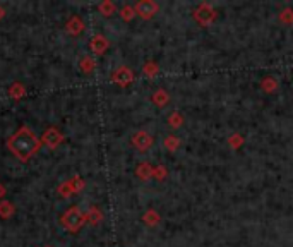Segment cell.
<instances>
[{"mask_svg":"<svg viewBox=\"0 0 293 247\" xmlns=\"http://www.w3.org/2000/svg\"><path fill=\"white\" fill-rule=\"evenodd\" d=\"M45 247H50V246H45Z\"/></svg>","mask_w":293,"mask_h":247,"instance_id":"f546056e","label":"cell"},{"mask_svg":"<svg viewBox=\"0 0 293 247\" xmlns=\"http://www.w3.org/2000/svg\"><path fill=\"white\" fill-rule=\"evenodd\" d=\"M184 115L180 112H172L168 115V119H166V122H168V125L172 129H179V127H182L184 125Z\"/></svg>","mask_w":293,"mask_h":247,"instance_id":"cb8c5ba5","label":"cell"},{"mask_svg":"<svg viewBox=\"0 0 293 247\" xmlns=\"http://www.w3.org/2000/svg\"><path fill=\"white\" fill-rule=\"evenodd\" d=\"M280 88V81H278L274 76H266V78L261 79V89L267 95H273V93L278 91Z\"/></svg>","mask_w":293,"mask_h":247,"instance_id":"4fadbf2b","label":"cell"},{"mask_svg":"<svg viewBox=\"0 0 293 247\" xmlns=\"http://www.w3.org/2000/svg\"><path fill=\"white\" fill-rule=\"evenodd\" d=\"M108 48H110V40H108L105 34L98 33L89 40V50H91L95 55H103Z\"/></svg>","mask_w":293,"mask_h":247,"instance_id":"ba28073f","label":"cell"},{"mask_svg":"<svg viewBox=\"0 0 293 247\" xmlns=\"http://www.w3.org/2000/svg\"><path fill=\"white\" fill-rule=\"evenodd\" d=\"M118 16H120L122 21H125V23L132 21V19L135 17V9H134V5H129V3H125V5L122 7L120 10H118Z\"/></svg>","mask_w":293,"mask_h":247,"instance_id":"603a6c76","label":"cell"},{"mask_svg":"<svg viewBox=\"0 0 293 247\" xmlns=\"http://www.w3.org/2000/svg\"><path fill=\"white\" fill-rule=\"evenodd\" d=\"M160 221H161V215H160L155 208H149V210H146L144 215H142V223H144L146 227H149V228L160 225Z\"/></svg>","mask_w":293,"mask_h":247,"instance_id":"7c38bea8","label":"cell"},{"mask_svg":"<svg viewBox=\"0 0 293 247\" xmlns=\"http://www.w3.org/2000/svg\"><path fill=\"white\" fill-rule=\"evenodd\" d=\"M84 215H86V221L89 225H93V227H96V225H100L103 221V213H101V210L98 206H89V210L84 211Z\"/></svg>","mask_w":293,"mask_h":247,"instance_id":"5bb4252c","label":"cell"},{"mask_svg":"<svg viewBox=\"0 0 293 247\" xmlns=\"http://www.w3.org/2000/svg\"><path fill=\"white\" fill-rule=\"evenodd\" d=\"M153 170H155V166L149 162H141L135 168V177L142 182H148V180L153 179Z\"/></svg>","mask_w":293,"mask_h":247,"instance_id":"8fae6325","label":"cell"},{"mask_svg":"<svg viewBox=\"0 0 293 247\" xmlns=\"http://www.w3.org/2000/svg\"><path fill=\"white\" fill-rule=\"evenodd\" d=\"M9 96L12 100H16V102L23 100L24 96H26V86H24L23 82H19V81L12 82V86L9 88Z\"/></svg>","mask_w":293,"mask_h":247,"instance_id":"2e32d148","label":"cell"},{"mask_svg":"<svg viewBox=\"0 0 293 247\" xmlns=\"http://www.w3.org/2000/svg\"><path fill=\"white\" fill-rule=\"evenodd\" d=\"M134 71L131 67H127V65H120V67H117L111 72V82L117 84L118 88H127V86H131L134 82Z\"/></svg>","mask_w":293,"mask_h":247,"instance_id":"5b68a950","label":"cell"},{"mask_svg":"<svg viewBox=\"0 0 293 247\" xmlns=\"http://www.w3.org/2000/svg\"><path fill=\"white\" fill-rule=\"evenodd\" d=\"M5 196H7V187L3 186L2 182H0V201L5 199Z\"/></svg>","mask_w":293,"mask_h":247,"instance_id":"83f0119b","label":"cell"},{"mask_svg":"<svg viewBox=\"0 0 293 247\" xmlns=\"http://www.w3.org/2000/svg\"><path fill=\"white\" fill-rule=\"evenodd\" d=\"M40 141H41V144L47 146L48 149H57L58 146L65 141V136H64V132H62L60 129L55 127V125H52V127L45 129V132L41 134Z\"/></svg>","mask_w":293,"mask_h":247,"instance_id":"277c9868","label":"cell"},{"mask_svg":"<svg viewBox=\"0 0 293 247\" xmlns=\"http://www.w3.org/2000/svg\"><path fill=\"white\" fill-rule=\"evenodd\" d=\"M5 14H7V12H5V9H3V7L0 5V21H2L3 17H5Z\"/></svg>","mask_w":293,"mask_h":247,"instance_id":"f1b7e54d","label":"cell"},{"mask_svg":"<svg viewBox=\"0 0 293 247\" xmlns=\"http://www.w3.org/2000/svg\"><path fill=\"white\" fill-rule=\"evenodd\" d=\"M278 19H280L281 24H287V26L293 24V9L292 7H285V9L280 12V16H278Z\"/></svg>","mask_w":293,"mask_h":247,"instance_id":"484cf974","label":"cell"},{"mask_svg":"<svg viewBox=\"0 0 293 247\" xmlns=\"http://www.w3.org/2000/svg\"><path fill=\"white\" fill-rule=\"evenodd\" d=\"M180 146H182V141H180V137L175 134H168L165 139H163V148H165L168 153H175Z\"/></svg>","mask_w":293,"mask_h":247,"instance_id":"9a60e30c","label":"cell"},{"mask_svg":"<svg viewBox=\"0 0 293 247\" xmlns=\"http://www.w3.org/2000/svg\"><path fill=\"white\" fill-rule=\"evenodd\" d=\"M131 142H132V146L137 149V151L146 153V151H149V149L153 148V142H155V139H153V136L149 134L148 131L141 129V131H135L134 134H132Z\"/></svg>","mask_w":293,"mask_h":247,"instance_id":"8992f818","label":"cell"},{"mask_svg":"<svg viewBox=\"0 0 293 247\" xmlns=\"http://www.w3.org/2000/svg\"><path fill=\"white\" fill-rule=\"evenodd\" d=\"M158 72H160V65L156 64L155 60H148L144 65H142V74H144L148 79L156 78V76H158Z\"/></svg>","mask_w":293,"mask_h":247,"instance_id":"ffe728a7","label":"cell"},{"mask_svg":"<svg viewBox=\"0 0 293 247\" xmlns=\"http://www.w3.org/2000/svg\"><path fill=\"white\" fill-rule=\"evenodd\" d=\"M192 16H194V19L197 21L199 26L208 27V26H211V24L216 21V17H218V10H216L214 7L211 5V3L201 2V3H199V5L194 9Z\"/></svg>","mask_w":293,"mask_h":247,"instance_id":"3957f363","label":"cell"},{"mask_svg":"<svg viewBox=\"0 0 293 247\" xmlns=\"http://www.w3.org/2000/svg\"><path fill=\"white\" fill-rule=\"evenodd\" d=\"M57 192H58V196L64 197V199H69V197L74 196V191H72V186H71V182H69V180H64V182L58 184Z\"/></svg>","mask_w":293,"mask_h":247,"instance_id":"7402d4cb","label":"cell"},{"mask_svg":"<svg viewBox=\"0 0 293 247\" xmlns=\"http://www.w3.org/2000/svg\"><path fill=\"white\" fill-rule=\"evenodd\" d=\"M69 182H71L74 194H81L82 191L86 189V180L82 179V177H79V175H74L72 179H69Z\"/></svg>","mask_w":293,"mask_h":247,"instance_id":"d4e9b609","label":"cell"},{"mask_svg":"<svg viewBox=\"0 0 293 247\" xmlns=\"http://www.w3.org/2000/svg\"><path fill=\"white\" fill-rule=\"evenodd\" d=\"M170 100H172V96H170V93L166 91L165 88H158L156 91H153L151 95V102L155 103L156 107H160V109H165L170 103Z\"/></svg>","mask_w":293,"mask_h":247,"instance_id":"30bf717a","label":"cell"},{"mask_svg":"<svg viewBox=\"0 0 293 247\" xmlns=\"http://www.w3.org/2000/svg\"><path fill=\"white\" fill-rule=\"evenodd\" d=\"M168 177V168L165 165H156L155 170H153V179H156L158 182H163Z\"/></svg>","mask_w":293,"mask_h":247,"instance_id":"4316f807","label":"cell"},{"mask_svg":"<svg viewBox=\"0 0 293 247\" xmlns=\"http://www.w3.org/2000/svg\"><path fill=\"white\" fill-rule=\"evenodd\" d=\"M14 213H16V206H14L10 201H7V199L0 201V218H3V220H9Z\"/></svg>","mask_w":293,"mask_h":247,"instance_id":"d6986e66","label":"cell"},{"mask_svg":"<svg viewBox=\"0 0 293 247\" xmlns=\"http://www.w3.org/2000/svg\"><path fill=\"white\" fill-rule=\"evenodd\" d=\"M134 9H135V16H139L144 21H149L158 14L160 5L155 2V0H139V2L134 5Z\"/></svg>","mask_w":293,"mask_h":247,"instance_id":"52a82bcc","label":"cell"},{"mask_svg":"<svg viewBox=\"0 0 293 247\" xmlns=\"http://www.w3.org/2000/svg\"><path fill=\"white\" fill-rule=\"evenodd\" d=\"M226 144H228L230 148L235 149V151H237V149H240L243 144H245V137H243L240 132H233V134L230 136L228 139H226Z\"/></svg>","mask_w":293,"mask_h":247,"instance_id":"44dd1931","label":"cell"},{"mask_svg":"<svg viewBox=\"0 0 293 247\" xmlns=\"http://www.w3.org/2000/svg\"><path fill=\"white\" fill-rule=\"evenodd\" d=\"M60 223L67 232L76 234V232L81 230L88 221H86V215H84V211H81V208L71 206L69 210H65L64 215L60 217Z\"/></svg>","mask_w":293,"mask_h":247,"instance_id":"7a4b0ae2","label":"cell"},{"mask_svg":"<svg viewBox=\"0 0 293 247\" xmlns=\"http://www.w3.org/2000/svg\"><path fill=\"white\" fill-rule=\"evenodd\" d=\"M86 29V24L84 21L81 19V16H71L65 23V33L71 34V36H79L82 31Z\"/></svg>","mask_w":293,"mask_h":247,"instance_id":"9c48e42d","label":"cell"},{"mask_svg":"<svg viewBox=\"0 0 293 247\" xmlns=\"http://www.w3.org/2000/svg\"><path fill=\"white\" fill-rule=\"evenodd\" d=\"M98 12L103 17H111L115 12H117V5L111 0H103V2L98 3Z\"/></svg>","mask_w":293,"mask_h":247,"instance_id":"e0dca14e","label":"cell"},{"mask_svg":"<svg viewBox=\"0 0 293 247\" xmlns=\"http://www.w3.org/2000/svg\"><path fill=\"white\" fill-rule=\"evenodd\" d=\"M79 69H81L84 74H91L96 71V60L91 55H84V57L79 60Z\"/></svg>","mask_w":293,"mask_h":247,"instance_id":"ac0fdd59","label":"cell"},{"mask_svg":"<svg viewBox=\"0 0 293 247\" xmlns=\"http://www.w3.org/2000/svg\"><path fill=\"white\" fill-rule=\"evenodd\" d=\"M41 141L36 134L33 132V129L27 125H21L9 139H7V149L16 156L19 162L26 163L31 158L38 155V151L41 149Z\"/></svg>","mask_w":293,"mask_h":247,"instance_id":"6da1fadb","label":"cell"}]
</instances>
